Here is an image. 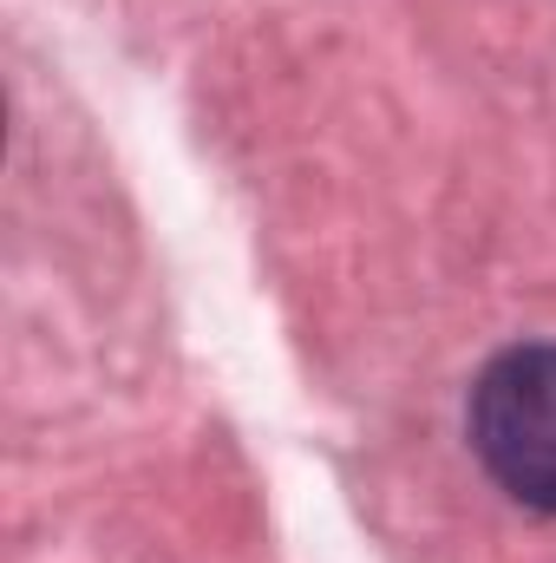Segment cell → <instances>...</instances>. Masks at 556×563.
Instances as JSON below:
<instances>
[{
  "instance_id": "1",
  "label": "cell",
  "mask_w": 556,
  "mask_h": 563,
  "mask_svg": "<svg viewBox=\"0 0 556 563\" xmlns=\"http://www.w3.org/2000/svg\"><path fill=\"white\" fill-rule=\"evenodd\" d=\"M471 445L518 505L556 518V347H511L478 374Z\"/></svg>"
}]
</instances>
